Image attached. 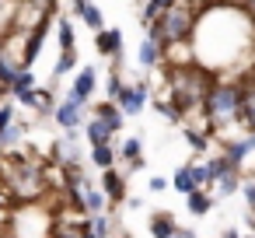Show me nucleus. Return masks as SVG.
Segmentation results:
<instances>
[{
    "label": "nucleus",
    "instance_id": "33",
    "mask_svg": "<svg viewBox=\"0 0 255 238\" xmlns=\"http://www.w3.org/2000/svg\"><path fill=\"white\" fill-rule=\"evenodd\" d=\"M123 88V81H119V70L112 74V81H109V98H116V91Z\"/></svg>",
    "mask_w": 255,
    "mask_h": 238
},
{
    "label": "nucleus",
    "instance_id": "13",
    "mask_svg": "<svg viewBox=\"0 0 255 238\" xmlns=\"http://www.w3.org/2000/svg\"><path fill=\"white\" fill-rule=\"evenodd\" d=\"M109 137H112V130H109L98 116H91V123H88V140H91V147H95V144H109Z\"/></svg>",
    "mask_w": 255,
    "mask_h": 238
},
{
    "label": "nucleus",
    "instance_id": "31",
    "mask_svg": "<svg viewBox=\"0 0 255 238\" xmlns=\"http://www.w3.org/2000/svg\"><path fill=\"white\" fill-rule=\"evenodd\" d=\"M105 228H109V224H105V217H95V224H91V235H95V238H105Z\"/></svg>",
    "mask_w": 255,
    "mask_h": 238
},
{
    "label": "nucleus",
    "instance_id": "17",
    "mask_svg": "<svg viewBox=\"0 0 255 238\" xmlns=\"http://www.w3.org/2000/svg\"><path fill=\"white\" fill-rule=\"evenodd\" d=\"M175 189H178V193H192V189H199L192 168H178V172H175Z\"/></svg>",
    "mask_w": 255,
    "mask_h": 238
},
{
    "label": "nucleus",
    "instance_id": "14",
    "mask_svg": "<svg viewBox=\"0 0 255 238\" xmlns=\"http://www.w3.org/2000/svg\"><path fill=\"white\" fill-rule=\"evenodd\" d=\"M157 60H161V42H157V39H147V42L140 46V63H143V67H154Z\"/></svg>",
    "mask_w": 255,
    "mask_h": 238
},
{
    "label": "nucleus",
    "instance_id": "1",
    "mask_svg": "<svg viewBox=\"0 0 255 238\" xmlns=\"http://www.w3.org/2000/svg\"><path fill=\"white\" fill-rule=\"evenodd\" d=\"M192 28H196V11L189 4H182V0H175L171 7H164L150 21V39H157L164 46H178L192 35Z\"/></svg>",
    "mask_w": 255,
    "mask_h": 238
},
{
    "label": "nucleus",
    "instance_id": "37",
    "mask_svg": "<svg viewBox=\"0 0 255 238\" xmlns=\"http://www.w3.org/2000/svg\"><path fill=\"white\" fill-rule=\"evenodd\" d=\"M84 4H88V0H74V7H77V11H81V7H84Z\"/></svg>",
    "mask_w": 255,
    "mask_h": 238
},
{
    "label": "nucleus",
    "instance_id": "12",
    "mask_svg": "<svg viewBox=\"0 0 255 238\" xmlns=\"http://www.w3.org/2000/svg\"><path fill=\"white\" fill-rule=\"evenodd\" d=\"M252 130H255V88H241V116Z\"/></svg>",
    "mask_w": 255,
    "mask_h": 238
},
{
    "label": "nucleus",
    "instance_id": "32",
    "mask_svg": "<svg viewBox=\"0 0 255 238\" xmlns=\"http://www.w3.org/2000/svg\"><path fill=\"white\" fill-rule=\"evenodd\" d=\"M7 123H14V109H11V105H4V109H0V130H4Z\"/></svg>",
    "mask_w": 255,
    "mask_h": 238
},
{
    "label": "nucleus",
    "instance_id": "2",
    "mask_svg": "<svg viewBox=\"0 0 255 238\" xmlns=\"http://www.w3.org/2000/svg\"><path fill=\"white\" fill-rule=\"evenodd\" d=\"M210 74L206 70H189V67H178V70H171V109L182 116L185 109H196V105H203V98H206V91H210Z\"/></svg>",
    "mask_w": 255,
    "mask_h": 238
},
{
    "label": "nucleus",
    "instance_id": "10",
    "mask_svg": "<svg viewBox=\"0 0 255 238\" xmlns=\"http://www.w3.org/2000/svg\"><path fill=\"white\" fill-rule=\"evenodd\" d=\"M95 116H98V119H102V123H105V126L112 130V133H116V130L123 126V112H119V109H116L112 102H105V105H98V112H95Z\"/></svg>",
    "mask_w": 255,
    "mask_h": 238
},
{
    "label": "nucleus",
    "instance_id": "11",
    "mask_svg": "<svg viewBox=\"0 0 255 238\" xmlns=\"http://www.w3.org/2000/svg\"><path fill=\"white\" fill-rule=\"evenodd\" d=\"M102 186H105V196H109V200H123V196H126V186H123V179H119L112 168H105Z\"/></svg>",
    "mask_w": 255,
    "mask_h": 238
},
{
    "label": "nucleus",
    "instance_id": "35",
    "mask_svg": "<svg viewBox=\"0 0 255 238\" xmlns=\"http://www.w3.org/2000/svg\"><path fill=\"white\" fill-rule=\"evenodd\" d=\"M171 238H196V235H192V231H185V228H175V231H171Z\"/></svg>",
    "mask_w": 255,
    "mask_h": 238
},
{
    "label": "nucleus",
    "instance_id": "16",
    "mask_svg": "<svg viewBox=\"0 0 255 238\" xmlns=\"http://www.w3.org/2000/svg\"><path fill=\"white\" fill-rule=\"evenodd\" d=\"M91 161H95L98 168H112L116 154H112V147H109V144H95V147H91Z\"/></svg>",
    "mask_w": 255,
    "mask_h": 238
},
{
    "label": "nucleus",
    "instance_id": "19",
    "mask_svg": "<svg viewBox=\"0 0 255 238\" xmlns=\"http://www.w3.org/2000/svg\"><path fill=\"white\" fill-rule=\"evenodd\" d=\"M32 81H35V74H28V67H21L14 74V81H11V91L14 95H25V91H32Z\"/></svg>",
    "mask_w": 255,
    "mask_h": 238
},
{
    "label": "nucleus",
    "instance_id": "29",
    "mask_svg": "<svg viewBox=\"0 0 255 238\" xmlns=\"http://www.w3.org/2000/svg\"><path fill=\"white\" fill-rule=\"evenodd\" d=\"M185 137H189V144H192L196 151H206V137H203V133H196V130H185Z\"/></svg>",
    "mask_w": 255,
    "mask_h": 238
},
{
    "label": "nucleus",
    "instance_id": "9",
    "mask_svg": "<svg viewBox=\"0 0 255 238\" xmlns=\"http://www.w3.org/2000/svg\"><path fill=\"white\" fill-rule=\"evenodd\" d=\"M91 91H95V70L84 67V70L77 74V81H74V95L84 102V98H91Z\"/></svg>",
    "mask_w": 255,
    "mask_h": 238
},
{
    "label": "nucleus",
    "instance_id": "20",
    "mask_svg": "<svg viewBox=\"0 0 255 238\" xmlns=\"http://www.w3.org/2000/svg\"><path fill=\"white\" fill-rule=\"evenodd\" d=\"M189 196V210L196 214V217H203L206 210H210V196L206 193H199V189H192V193H185Z\"/></svg>",
    "mask_w": 255,
    "mask_h": 238
},
{
    "label": "nucleus",
    "instance_id": "7",
    "mask_svg": "<svg viewBox=\"0 0 255 238\" xmlns=\"http://www.w3.org/2000/svg\"><path fill=\"white\" fill-rule=\"evenodd\" d=\"M95 46H98L102 56H116V53H123V32L119 28H98Z\"/></svg>",
    "mask_w": 255,
    "mask_h": 238
},
{
    "label": "nucleus",
    "instance_id": "25",
    "mask_svg": "<svg viewBox=\"0 0 255 238\" xmlns=\"http://www.w3.org/2000/svg\"><path fill=\"white\" fill-rule=\"evenodd\" d=\"M150 231H154V238H171V231H175V224H171L168 217H157V221L150 224Z\"/></svg>",
    "mask_w": 255,
    "mask_h": 238
},
{
    "label": "nucleus",
    "instance_id": "21",
    "mask_svg": "<svg viewBox=\"0 0 255 238\" xmlns=\"http://www.w3.org/2000/svg\"><path fill=\"white\" fill-rule=\"evenodd\" d=\"M217 182H220V193H234L241 182H238V175H234V168H224L220 175H217Z\"/></svg>",
    "mask_w": 255,
    "mask_h": 238
},
{
    "label": "nucleus",
    "instance_id": "15",
    "mask_svg": "<svg viewBox=\"0 0 255 238\" xmlns=\"http://www.w3.org/2000/svg\"><path fill=\"white\" fill-rule=\"evenodd\" d=\"M53 238H95L88 224H60Z\"/></svg>",
    "mask_w": 255,
    "mask_h": 238
},
{
    "label": "nucleus",
    "instance_id": "4",
    "mask_svg": "<svg viewBox=\"0 0 255 238\" xmlns=\"http://www.w3.org/2000/svg\"><path fill=\"white\" fill-rule=\"evenodd\" d=\"M7 186H11V193L21 196V200H35L46 182H42V172H39L32 161H21V158L14 154V165H11V172H7Z\"/></svg>",
    "mask_w": 255,
    "mask_h": 238
},
{
    "label": "nucleus",
    "instance_id": "26",
    "mask_svg": "<svg viewBox=\"0 0 255 238\" xmlns=\"http://www.w3.org/2000/svg\"><path fill=\"white\" fill-rule=\"evenodd\" d=\"M60 46H63V49H74V25H70L67 18L60 21Z\"/></svg>",
    "mask_w": 255,
    "mask_h": 238
},
{
    "label": "nucleus",
    "instance_id": "36",
    "mask_svg": "<svg viewBox=\"0 0 255 238\" xmlns=\"http://www.w3.org/2000/svg\"><path fill=\"white\" fill-rule=\"evenodd\" d=\"M245 196H248V203L255 207V186H245Z\"/></svg>",
    "mask_w": 255,
    "mask_h": 238
},
{
    "label": "nucleus",
    "instance_id": "38",
    "mask_svg": "<svg viewBox=\"0 0 255 238\" xmlns=\"http://www.w3.org/2000/svg\"><path fill=\"white\" fill-rule=\"evenodd\" d=\"M227 4H248V0H227Z\"/></svg>",
    "mask_w": 255,
    "mask_h": 238
},
{
    "label": "nucleus",
    "instance_id": "28",
    "mask_svg": "<svg viewBox=\"0 0 255 238\" xmlns=\"http://www.w3.org/2000/svg\"><path fill=\"white\" fill-rule=\"evenodd\" d=\"M21 137V126H14V123H7L4 130H0V144H14Z\"/></svg>",
    "mask_w": 255,
    "mask_h": 238
},
{
    "label": "nucleus",
    "instance_id": "23",
    "mask_svg": "<svg viewBox=\"0 0 255 238\" xmlns=\"http://www.w3.org/2000/svg\"><path fill=\"white\" fill-rule=\"evenodd\" d=\"M171 4H175V0H150V4L143 7V21H154V18H157L164 7H171Z\"/></svg>",
    "mask_w": 255,
    "mask_h": 238
},
{
    "label": "nucleus",
    "instance_id": "39",
    "mask_svg": "<svg viewBox=\"0 0 255 238\" xmlns=\"http://www.w3.org/2000/svg\"><path fill=\"white\" fill-rule=\"evenodd\" d=\"M248 238H255V235H248Z\"/></svg>",
    "mask_w": 255,
    "mask_h": 238
},
{
    "label": "nucleus",
    "instance_id": "6",
    "mask_svg": "<svg viewBox=\"0 0 255 238\" xmlns=\"http://www.w3.org/2000/svg\"><path fill=\"white\" fill-rule=\"evenodd\" d=\"M81 109H84V102H81V98L70 91V95L63 98V105L56 109V123H60L63 130H74V126L81 123Z\"/></svg>",
    "mask_w": 255,
    "mask_h": 238
},
{
    "label": "nucleus",
    "instance_id": "8",
    "mask_svg": "<svg viewBox=\"0 0 255 238\" xmlns=\"http://www.w3.org/2000/svg\"><path fill=\"white\" fill-rule=\"evenodd\" d=\"M252 147H255V137H248V140H241V144H231V147H227V158H224V165H227V168H238Z\"/></svg>",
    "mask_w": 255,
    "mask_h": 238
},
{
    "label": "nucleus",
    "instance_id": "3",
    "mask_svg": "<svg viewBox=\"0 0 255 238\" xmlns=\"http://www.w3.org/2000/svg\"><path fill=\"white\" fill-rule=\"evenodd\" d=\"M203 112L210 119V130L234 123L241 116V88L238 84H210V91L203 98Z\"/></svg>",
    "mask_w": 255,
    "mask_h": 238
},
{
    "label": "nucleus",
    "instance_id": "22",
    "mask_svg": "<svg viewBox=\"0 0 255 238\" xmlns=\"http://www.w3.org/2000/svg\"><path fill=\"white\" fill-rule=\"evenodd\" d=\"M84 210H91V214H98L102 207H105V196L98 193V189H88V196H84V203H81Z\"/></svg>",
    "mask_w": 255,
    "mask_h": 238
},
{
    "label": "nucleus",
    "instance_id": "18",
    "mask_svg": "<svg viewBox=\"0 0 255 238\" xmlns=\"http://www.w3.org/2000/svg\"><path fill=\"white\" fill-rule=\"evenodd\" d=\"M81 18H84V25H88V28H95V32H98V28H105V18H102V11H98L95 4H84V7H81Z\"/></svg>",
    "mask_w": 255,
    "mask_h": 238
},
{
    "label": "nucleus",
    "instance_id": "34",
    "mask_svg": "<svg viewBox=\"0 0 255 238\" xmlns=\"http://www.w3.org/2000/svg\"><path fill=\"white\" fill-rule=\"evenodd\" d=\"M150 189H154V193H161V189H168V182H164L161 175H154V179H150Z\"/></svg>",
    "mask_w": 255,
    "mask_h": 238
},
{
    "label": "nucleus",
    "instance_id": "30",
    "mask_svg": "<svg viewBox=\"0 0 255 238\" xmlns=\"http://www.w3.org/2000/svg\"><path fill=\"white\" fill-rule=\"evenodd\" d=\"M123 154L133 158V161H140V158H136V154H140V140H126V144H123Z\"/></svg>",
    "mask_w": 255,
    "mask_h": 238
},
{
    "label": "nucleus",
    "instance_id": "24",
    "mask_svg": "<svg viewBox=\"0 0 255 238\" xmlns=\"http://www.w3.org/2000/svg\"><path fill=\"white\" fill-rule=\"evenodd\" d=\"M14 74H18V67H14L11 60H4V56H0V84H4V88H11Z\"/></svg>",
    "mask_w": 255,
    "mask_h": 238
},
{
    "label": "nucleus",
    "instance_id": "27",
    "mask_svg": "<svg viewBox=\"0 0 255 238\" xmlns=\"http://www.w3.org/2000/svg\"><path fill=\"white\" fill-rule=\"evenodd\" d=\"M74 63H77V53H74V49H63V53H60V63H56V74L74 70Z\"/></svg>",
    "mask_w": 255,
    "mask_h": 238
},
{
    "label": "nucleus",
    "instance_id": "5",
    "mask_svg": "<svg viewBox=\"0 0 255 238\" xmlns=\"http://www.w3.org/2000/svg\"><path fill=\"white\" fill-rule=\"evenodd\" d=\"M116 98H119V112L123 116H136L140 109H143V102H147V88H119L116 91Z\"/></svg>",
    "mask_w": 255,
    "mask_h": 238
}]
</instances>
